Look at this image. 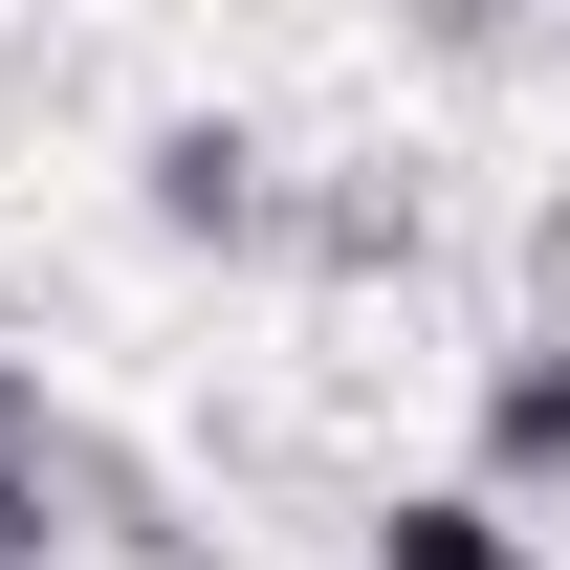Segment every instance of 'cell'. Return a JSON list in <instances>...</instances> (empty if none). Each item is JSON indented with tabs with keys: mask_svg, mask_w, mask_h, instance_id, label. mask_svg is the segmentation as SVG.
<instances>
[{
	"mask_svg": "<svg viewBox=\"0 0 570 570\" xmlns=\"http://www.w3.org/2000/svg\"><path fill=\"white\" fill-rule=\"evenodd\" d=\"M483 483H504V504L570 483V330H527V352L483 373Z\"/></svg>",
	"mask_w": 570,
	"mask_h": 570,
	"instance_id": "obj_1",
	"label": "cell"
},
{
	"mask_svg": "<svg viewBox=\"0 0 570 570\" xmlns=\"http://www.w3.org/2000/svg\"><path fill=\"white\" fill-rule=\"evenodd\" d=\"M373 570H549V549H527V504H504V483H417L395 527H373Z\"/></svg>",
	"mask_w": 570,
	"mask_h": 570,
	"instance_id": "obj_2",
	"label": "cell"
},
{
	"mask_svg": "<svg viewBox=\"0 0 570 570\" xmlns=\"http://www.w3.org/2000/svg\"><path fill=\"white\" fill-rule=\"evenodd\" d=\"M242 176H264L242 132H154V219H242Z\"/></svg>",
	"mask_w": 570,
	"mask_h": 570,
	"instance_id": "obj_3",
	"label": "cell"
},
{
	"mask_svg": "<svg viewBox=\"0 0 570 570\" xmlns=\"http://www.w3.org/2000/svg\"><path fill=\"white\" fill-rule=\"evenodd\" d=\"M45 549V417H22V395H0V570Z\"/></svg>",
	"mask_w": 570,
	"mask_h": 570,
	"instance_id": "obj_4",
	"label": "cell"
}]
</instances>
